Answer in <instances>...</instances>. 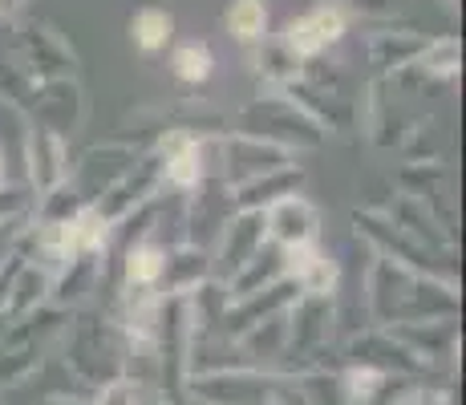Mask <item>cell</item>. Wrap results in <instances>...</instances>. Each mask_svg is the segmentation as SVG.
<instances>
[{
    "mask_svg": "<svg viewBox=\"0 0 466 405\" xmlns=\"http://www.w3.org/2000/svg\"><path fill=\"white\" fill-rule=\"evenodd\" d=\"M378 385H381L378 369H349V373H345V398L353 401V405L357 401H370Z\"/></svg>",
    "mask_w": 466,
    "mask_h": 405,
    "instance_id": "10",
    "label": "cell"
},
{
    "mask_svg": "<svg viewBox=\"0 0 466 405\" xmlns=\"http://www.w3.org/2000/svg\"><path fill=\"white\" fill-rule=\"evenodd\" d=\"M340 33H345V16L337 8H317V13L289 25V45H292V53L309 57V53H320L325 45H333Z\"/></svg>",
    "mask_w": 466,
    "mask_h": 405,
    "instance_id": "1",
    "label": "cell"
},
{
    "mask_svg": "<svg viewBox=\"0 0 466 405\" xmlns=\"http://www.w3.org/2000/svg\"><path fill=\"white\" fill-rule=\"evenodd\" d=\"M61 243H66L69 251H77V248H97V243L106 239V223H102V215L97 211H82L74 223H61Z\"/></svg>",
    "mask_w": 466,
    "mask_h": 405,
    "instance_id": "3",
    "label": "cell"
},
{
    "mask_svg": "<svg viewBox=\"0 0 466 405\" xmlns=\"http://www.w3.org/2000/svg\"><path fill=\"white\" fill-rule=\"evenodd\" d=\"M175 74L183 81H203L211 74V49L208 45H183L175 53Z\"/></svg>",
    "mask_w": 466,
    "mask_h": 405,
    "instance_id": "6",
    "label": "cell"
},
{
    "mask_svg": "<svg viewBox=\"0 0 466 405\" xmlns=\"http://www.w3.org/2000/svg\"><path fill=\"white\" fill-rule=\"evenodd\" d=\"M426 69H430V74H438V77L454 74V69H459V41H454V37H442V41L430 45Z\"/></svg>",
    "mask_w": 466,
    "mask_h": 405,
    "instance_id": "9",
    "label": "cell"
},
{
    "mask_svg": "<svg viewBox=\"0 0 466 405\" xmlns=\"http://www.w3.org/2000/svg\"><path fill=\"white\" fill-rule=\"evenodd\" d=\"M289 272L297 276V280L309 288V292H329L337 280L333 264H329L320 251H312L309 243H297V248H289Z\"/></svg>",
    "mask_w": 466,
    "mask_h": 405,
    "instance_id": "2",
    "label": "cell"
},
{
    "mask_svg": "<svg viewBox=\"0 0 466 405\" xmlns=\"http://www.w3.org/2000/svg\"><path fill=\"white\" fill-rule=\"evenodd\" d=\"M94 405H142L138 385H130V381H114V385H106L102 398H97Z\"/></svg>",
    "mask_w": 466,
    "mask_h": 405,
    "instance_id": "11",
    "label": "cell"
},
{
    "mask_svg": "<svg viewBox=\"0 0 466 405\" xmlns=\"http://www.w3.org/2000/svg\"><path fill=\"white\" fill-rule=\"evenodd\" d=\"M170 37V16L158 13V8H147V13H138V21H134V41L142 45V49H158V45H167Z\"/></svg>",
    "mask_w": 466,
    "mask_h": 405,
    "instance_id": "5",
    "label": "cell"
},
{
    "mask_svg": "<svg viewBox=\"0 0 466 405\" xmlns=\"http://www.w3.org/2000/svg\"><path fill=\"white\" fill-rule=\"evenodd\" d=\"M228 25H231V33H236V37L252 41V37L264 33L268 13H264V5H259V0H236V5H231V13H228Z\"/></svg>",
    "mask_w": 466,
    "mask_h": 405,
    "instance_id": "4",
    "label": "cell"
},
{
    "mask_svg": "<svg viewBox=\"0 0 466 405\" xmlns=\"http://www.w3.org/2000/svg\"><path fill=\"white\" fill-rule=\"evenodd\" d=\"M167 178L170 183H178V187H191L195 178H199V150H195L191 142H178V155L170 158Z\"/></svg>",
    "mask_w": 466,
    "mask_h": 405,
    "instance_id": "8",
    "label": "cell"
},
{
    "mask_svg": "<svg viewBox=\"0 0 466 405\" xmlns=\"http://www.w3.org/2000/svg\"><path fill=\"white\" fill-rule=\"evenodd\" d=\"M158 272H163V251L158 248H138V251H130V264H127V280L130 284H155L158 280Z\"/></svg>",
    "mask_w": 466,
    "mask_h": 405,
    "instance_id": "7",
    "label": "cell"
}]
</instances>
